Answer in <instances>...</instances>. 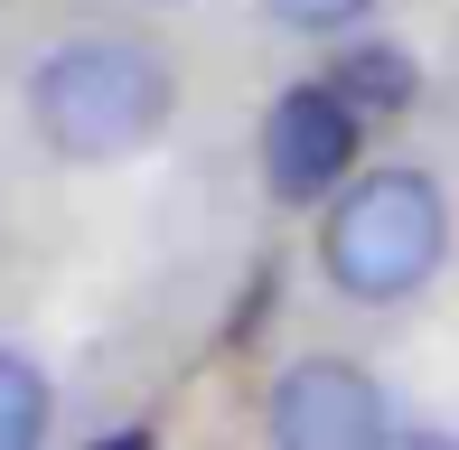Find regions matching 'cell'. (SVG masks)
I'll use <instances>...</instances> for the list:
<instances>
[{
	"mask_svg": "<svg viewBox=\"0 0 459 450\" xmlns=\"http://www.w3.org/2000/svg\"><path fill=\"white\" fill-rule=\"evenodd\" d=\"M385 422V394L357 357H290L263 394V441L273 450H375Z\"/></svg>",
	"mask_w": 459,
	"mask_h": 450,
	"instance_id": "obj_3",
	"label": "cell"
},
{
	"mask_svg": "<svg viewBox=\"0 0 459 450\" xmlns=\"http://www.w3.org/2000/svg\"><path fill=\"white\" fill-rule=\"evenodd\" d=\"M263 10H273L281 29H300V38H338V29H357L375 0H263Z\"/></svg>",
	"mask_w": 459,
	"mask_h": 450,
	"instance_id": "obj_7",
	"label": "cell"
},
{
	"mask_svg": "<svg viewBox=\"0 0 459 450\" xmlns=\"http://www.w3.org/2000/svg\"><path fill=\"white\" fill-rule=\"evenodd\" d=\"M48 422H56V394L38 376V357L0 347V450H48Z\"/></svg>",
	"mask_w": 459,
	"mask_h": 450,
	"instance_id": "obj_6",
	"label": "cell"
},
{
	"mask_svg": "<svg viewBox=\"0 0 459 450\" xmlns=\"http://www.w3.org/2000/svg\"><path fill=\"white\" fill-rule=\"evenodd\" d=\"M169 113H178V75L132 29L56 38L29 75V122L56 160H132L169 132Z\"/></svg>",
	"mask_w": 459,
	"mask_h": 450,
	"instance_id": "obj_1",
	"label": "cell"
},
{
	"mask_svg": "<svg viewBox=\"0 0 459 450\" xmlns=\"http://www.w3.org/2000/svg\"><path fill=\"white\" fill-rule=\"evenodd\" d=\"M375 450H459V441H450V432H385Z\"/></svg>",
	"mask_w": 459,
	"mask_h": 450,
	"instance_id": "obj_8",
	"label": "cell"
},
{
	"mask_svg": "<svg viewBox=\"0 0 459 450\" xmlns=\"http://www.w3.org/2000/svg\"><path fill=\"white\" fill-rule=\"evenodd\" d=\"M94 450H151V432H113V441H94Z\"/></svg>",
	"mask_w": 459,
	"mask_h": 450,
	"instance_id": "obj_9",
	"label": "cell"
},
{
	"mask_svg": "<svg viewBox=\"0 0 459 450\" xmlns=\"http://www.w3.org/2000/svg\"><path fill=\"white\" fill-rule=\"evenodd\" d=\"M441 263H450V197H441V178H422V169H366V178H347V188L328 197L319 273L338 281L347 300L394 310V300H412Z\"/></svg>",
	"mask_w": 459,
	"mask_h": 450,
	"instance_id": "obj_2",
	"label": "cell"
},
{
	"mask_svg": "<svg viewBox=\"0 0 459 450\" xmlns=\"http://www.w3.org/2000/svg\"><path fill=\"white\" fill-rule=\"evenodd\" d=\"M357 151H366V122L347 113L328 85L273 94V113H263V188H273L281 207L338 197L347 178H357Z\"/></svg>",
	"mask_w": 459,
	"mask_h": 450,
	"instance_id": "obj_4",
	"label": "cell"
},
{
	"mask_svg": "<svg viewBox=\"0 0 459 450\" xmlns=\"http://www.w3.org/2000/svg\"><path fill=\"white\" fill-rule=\"evenodd\" d=\"M319 85L338 94V104L357 113V122H385V113H412L422 75H412V56H403V48H375V38H366V48H347L338 66L319 75Z\"/></svg>",
	"mask_w": 459,
	"mask_h": 450,
	"instance_id": "obj_5",
	"label": "cell"
}]
</instances>
